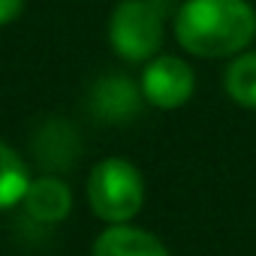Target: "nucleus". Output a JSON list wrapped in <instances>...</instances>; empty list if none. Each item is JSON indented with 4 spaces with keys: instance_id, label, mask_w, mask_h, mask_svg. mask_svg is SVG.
<instances>
[{
    "instance_id": "f257e3e1",
    "label": "nucleus",
    "mask_w": 256,
    "mask_h": 256,
    "mask_svg": "<svg viewBox=\"0 0 256 256\" xmlns=\"http://www.w3.org/2000/svg\"><path fill=\"white\" fill-rule=\"evenodd\" d=\"M256 34V16L244 0H187L175 12L178 42L199 58L241 52Z\"/></svg>"
},
{
    "instance_id": "f03ea898",
    "label": "nucleus",
    "mask_w": 256,
    "mask_h": 256,
    "mask_svg": "<svg viewBox=\"0 0 256 256\" xmlns=\"http://www.w3.org/2000/svg\"><path fill=\"white\" fill-rule=\"evenodd\" d=\"M175 10V0H124L114 6L108 22L112 48L124 60H148L163 42V24Z\"/></svg>"
},
{
    "instance_id": "7ed1b4c3",
    "label": "nucleus",
    "mask_w": 256,
    "mask_h": 256,
    "mask_svg": "<svg viewBox=\"0 0 256 256\" xmlns=\"http://www.w3.org/2000/svg\"><path fill=\"white\" fill-rule=\"evenodd\" d=\"M145 199L142 175L133 163L126 160H102L90 169L88 178V202L94 214L106 223H126L139 214Z\"/></svg>"
},
{
    "instance_id": "20e7f679",
    "label": "nucleus",
    "mask_w": 256,
    "mask_h": 256,
    "mask_svg": "<svg viewBox=\"0 0 256 256\" xmlns=\"http://www.w3.org/2000/svg\"><path fill=\"white\" fill-rule=\"evenodd\" d=\"M193 84H196L193 70L178 58H157L145 66V76H142V94L157 108L184 106L193 94Z\"/></svg>"
},
{
    "instance_id": "39448f33",
    "label": "nucleus",
    "mask_w": 256,
    "mask_h": 256,
    "mask_svg": "<svg viewBox=\"0 0 256 256\" xmlns=\"http://www.w3.org/2000/svg\"><path fill=\"white\" fill-rule=\"evenodd\" d=\"M94 256H169V250L163 247V241L157 235H151L145 229L114 223L96 238Z\"/></svg>"
},
{
    "instance_id": "423d86ee",
    "label": "nucleus",
    "mask_w": 256,
    "mask_h": 256,
    "mask_svg": "<svg viewBox=\"0 0 256 256\" xmlns=\"http://www.w3.org/2000/svg\"><path fill=\"white\" fill-rule=\"evenodd\" d=\"M24 208L34 220L40 223H58L70 214L72 208V193L64 181L58 178H40V181H30L28 193H24Z\"/></svg>"
},
{
    "instance_id": "0eeeda50",
    "label": "nucleus",
    "mask_w": 256,
    "mask_h": 256,
    "mask_svg": "<svg viewBox=\"0 0 256 256\" xmlns=\"http://www.w3.org/2000/svg\"><path fill=\"white\" fill-rule=\"evenodd\" d=\"M90 106L102 120H124V118L139 112V90L133 88L130 78L112 76V78H102L94 88Z\"/></svg>"
},
{
    "instance_id": "6e6552de",
    "label": "nucleus",
    "mask_w": 256,
    "mask_h": 256,
    "mask_svg": "<svg viewBox=\"0 0 256 256\" xmlns=\"http://www.w3.org/2000/svg\"><path fill=\"white\" fill-rule=\"evenodd\" d=\"M28 187H30V175H28L24 160L0 142V211L22 202Z\"/></svg>"
},
{
    "instance_id": "1a4fd4ad",
    "label": "nucleus",
    "mask_w": 256,
    "mask_h": 256,
    "mask_svg": "<svg viewBox=\"0 0 256 256\" xmlns=\"http://www.w3.org/2000/svg\"><path fill=\"white\" fill-rule=\"evenodd\" d=\"M226 94L238 106L256 108V52L232 60V66L226 70Z\"/></svg>"
},
{
    "instance_id": "9d476101",
    "label": "nucleus",
    "mask_w": 256,
    "mask_h": 256,
    "mask_svg": "<svg viewBox=\"0 0 256 256\" xmlns=\"http://www.w3.org/2000/svg\"><path fill=\"white\" fill-rule=\"evenodd\" d=\"M24 12V0H0V24H10Z\"/></svg>"
}]
</instances>
